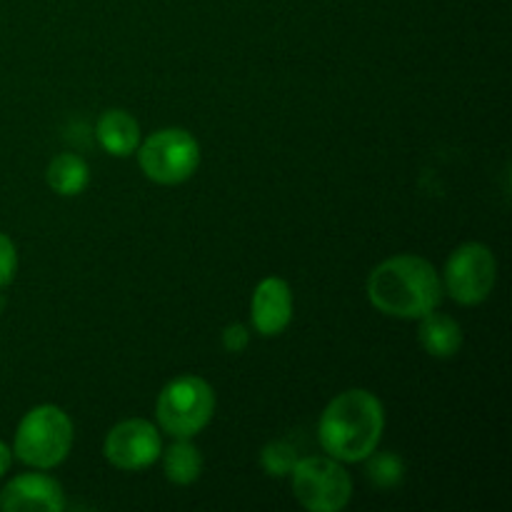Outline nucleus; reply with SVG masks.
<instances>
[{
	"instance_id": "1",
	"label": "nucleus",
	"mask_w": 512,
	"mask_h": 512,
	"mask_svg": "<svg viewBox=\"0 0 512 512\" xmlns=\"http://www.w3.org/2000/svg\"><path fill=\"white\" fill-rule=\"evenodd\" d=\"M365 293L373 308L388 318L420 320L438 310L443 300V280L430 260L403 253L373 268Z\"/></svg>"
},
{
	"instance_id": "2",
	"label": "nucleus",
	"mask_w": 512,
	"mask_h": 512,
	"mask_svg": "<svg viewBox=\"0 0 512 512\" xmlns=\"http://www.w3.org/2000/svg\"><path fill=\"white\" fill-rule=\"evenodd\" d=\"M385 430V408L375 393L350 388L335 395L320 413L318 440L325 455L340 463H363L378 450Z\"/></svg>"
},
{
	"instance_id": "3",
	"label": "nucleus",
	"mask_w": 512,
	"mask_h": 512,
	"mask_svg": "<svg viewBox=\"0 0 512 512\" xmlns=\"http://www.w3.org/2000/svg\"><path fill=\"white\" fill-rule=\"evenodd\" d=\"M73 420L58 405H35L18 423L13 455L35 470H53L68 458L73 448Z\"/></svg>"
},
{
	"instance_id": "4",
	"label": "nucleus",
	"mask_w": 512,
	"mask_h": 512,
	"mask_svg": "<svg viewBox=\"0 0 512 512\" xmlns=\"http://www.w3.org/2000/svg\"><path fill=\"white\" fill-rule=\"evenodd\" d=\"M215 415V390L200 375H178L160 390L155 420L170 438H188L203 433Z\"/></svg>"
},
{
	"instance_id": "5",
	"label": "nucleus",
	"mask_w": 512,
	"mask_h": 512,
	"mask_svg": "<svg viewBox=\"0 0 512 512\" xmlns=\"http://www.w3.org/2000/svg\"><path fill=\"white\" fill-rule=\"evenodd\" d=\"M138 165L158 185H180L200 165V143L185 128H160L138 145Z\"/></svg>"
},
{
	"instance_id": "6",
	"label": "nucleus",
	"mask_w": 512,
	"mask_h": 512,
	"mask_svg": "<svg viewBox=\"0 0 512 512\" xmlns=\"http://www.w3.org/2000/svg\"><path fill=\"white\" fill-rule=\"evenodd\" d=\"M290 483L295 500L310 512H340L353 498V478L345 470V463L330 455L298 458Z\"/></svg>"
},
{
	"instance_id": "7",
	"label": "nucleus",
	"mask_w": 512,
	"mask_h": 512,
	"mask_svg": "<svg viewBox=\"0 0 512 512\" xmlns=\"http://www.w3.org/2000/svg\"><path fill=\"white\" fill-rule=\"evenodd\" d=\"M440 280L443 293L458 305H480L493 295L498 283V260L485 243H463L445 260Z\"/></svg>"
},
{
	"instance_id": "8",
	"label": "nucleus",
	"mask_w": 512,
	"mask_h": 512,
	"mask_svg": "<svg viewBox=\"0 0 512 512\" xmlns=\"http://www.w3.org/2000/svg\"><path fill=\"white\" fill-rule=\"evenodd\" d=\"M163 453L160 428L145 418H130L113 425L105 435L103 455L113 468L138 473L158 463Z\"/></svg>"
},
{
	"instance_id": "9",
	"label": "nucleus",
	"mask_w": 512,
	"mask_h": 512,
	"mask_svg": "<svg viewBox=\"0 0 512 512\" xmlns=\"http://www.w3.org/2000/svg\"><path fill=\"white\" fill-rule=\"evenodd\" d=\"M68 508L63 485L45 473L15 475L0 490L3 512H60Z\"/></svg>"
},
{
	"instance_id": "10",
	"label": "nucleus",
	"mask_w": 512,
	"mask_h": 512,
	"mask_svg": "<svg viewBox=\"0 0 512 512\" xmlns=\"http://www.w3.org/2000/svg\"><path fill=\"white\" fill-rule=\"evenodd\" d=\"M250 320H253L255 333L263 338H275L288 330L293 320V290L288 280L278 275L260 280L250 300Z\"/></svg>"
},
{
	"instance_id": "11",
	"label": "nucleus",
	"mask_w": 512,
	"mask_h": 512,
	"mask_svg": "<svg viewBox=\"0 0 512 512\" xmlns=\"http://www.w3.org/2000/svg\"><path fill=\"white\" fill-rule=\"evenodd\" d=\"M95 138L108 155L128 158L140 145V125L128 110L110 108L95 123Z\"/></svg>"
},
{
	"instance_id": "12",
	"label": "nucleus",
	"mask_w": 512,
	"mask_h": 512,
	"mask_svg": "<svg viewBox=\"0 0 512 512\" xmlns=\"http://www.w3.org/2000/svg\"><path fill=\"white\" fill-rule=\"evenodd\" d=\"M418 340L425 353L433 355V358L448 360L455 358L460 353V348H463V328H460V323L455 318L433 310V313L420 318Z\"/></svg>"
},
{
	"instance_id": "13",
	"label": "nucleus",
	"mask_w": 512,
	"mask_h": 512,
	"mask_svg": "<svg viewBox=\"0 0 512 512\" xmlns=\"http://www.w3.org/2000/svg\"><path fill=\"white\" fill-rule=\"evenodd\" d=\"M45 180H48L53 193L63 195V198H75V195H80L88 188L90 168L80 155L60 153L48 163Z\"/></svg>"
},
{
	"instance_id": "14",
	"label": "nucleus",
	"mask_w": 512,
	"mask_h": 512,
	"mask_svg": "<svg viewBox=\"0 0 512 512\" xmlns=\"http://www.w3.org/2000/svg\"><path fill=\"white\" fill-rule=\"evenodd\" d=\"M163 473L173 485H193L203 475V453L188 438H175L170 448L160 453Z\"/></svg>"
},
{
	"instance_id": "15",
	"label": "nucleus",
	"mask_w": 512,
	"mask_h": 512,
	"mask_svg": "<svg viewBox=\"0 0 512 512\" xmlns=\"http://www.w3.org/2000/svg\"><path fill=\"white\" fill-rule=\"evenodd\" d=\"M363 463H365V478H368L375 488L393 490L403 483L405 463L398 453H390V450L378 453V450H373Z\"/></svg>"
},
{
	"instance_id": "16",
	"label": "nucleus",
	"mask_w": 512,
	"mask_h": 512,
	"mask_svg": "<svg viewBox=\"0 0 512 512\" xmlns=\"http://www.w3.org/2000/svg\"><path fill=\"white\" fill-rule=\"evenodd\" d=\"M295 463H298V453L285 440H273V443H268L260 450V468L270 478H290Z\"/></svg>"
},
{
	"instance_id": "17",
	"label": "nucleus",
	"mask_w": 512,
	"mask_h": 512,
	"mask_svg": "<svg viewBox=\"0 0 512 512\" xmlns=\"http://www.w3.org/2000/svg\"><path fill=\"white\" fill-rule=\"evenodd\" d=\"M18 273V250L8 235L0 230V290L8 288Z\"/></svg>"
},
{
	"instance_id": "18",
	"label": "nucleus",
	"mask_w": 512,
	"mask_h": 512,
	"mask_svg": "<svg viewBox=\"0 0 512 512\" xmlns=\"http://www.w3.org/2000/svg\"><path fill=\"white\" fill-rule=\"evenodd\" d=\"M220 343H223L225 353L240 355L250 343V328L243 323H230L223 328V335H220Z\"/></svg>"
},
{
	"instance_id": "19",
	"label": "nucleus",
	"mask_w": 512,
	"mask_h": 512,
	"mask_svg": "<svg viewBox=\"0 0 512 512\" xmlns=\"http://www.w3.org/2000/svg\"><path fill=\"white\" fill-rule=\"evenodd\" d=\"M10 465H13V450L8 448V445L0 440V478H3L5 473L10 470Z\"/></svg>"
}]
</instances>
